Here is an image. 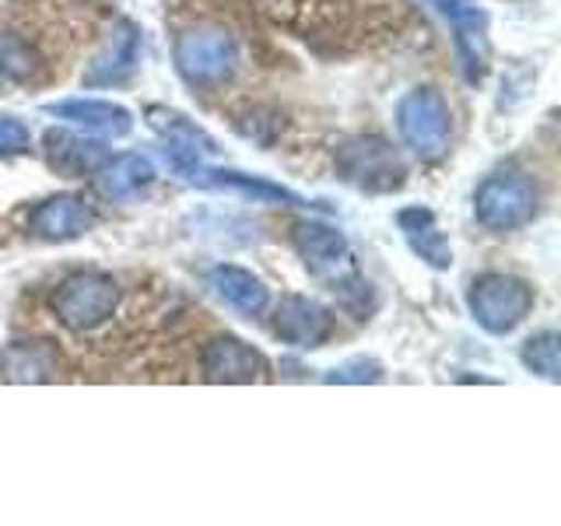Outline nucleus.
I'll use <instances>...</instances> for the list:
<instances>
[{
  "label": "nucleus",
  "instance_id": "f257e3e1",
  "mask_svg": "<svg viewBox=\"0 0 561 526\" xmlns=\"http://www.w3.org/2000/svg\"><path fill=\"white\" fill-rule=\"evenodd\" d=\"M57 316L75 330L99 327L116 306V285L102 274H78L70 277L57 295Z\"/></svg>",
  "mask_w": 561,
  "mask_h": 526
},
{
  "label": "nucleus",
  "instance_id": "f03ea898",
  "mask_svg": "<svg viewBox=\"0 0 561 526\" xmlns=\"http://www.w3.org/2000/svg\"><path fill=\"white\" fill-rule=\"evenodd\" d=\"M530 302L534 298L526 291V285L502 274L484 277L481 285H473L470 295V306L488 330H513L526 316V309H530Z\"/></svg>",
  "mask_w": 561,
  "mask_h": 526
},
{
  "label": "nucleus",
  "instance_id": "7ed1b4c3",
  "mask_svg": "<svg viewBox=\"0 0 561 526\" xmlns=\"http://www.w3.org/2000/svg\"><path fill=\"white\" fill-rule=\"evenodd\" d=\"M400 130L411 140L414 151L438 155L449 140V113L446 102L432 92H414L400 105Z\"/></svg>",
  "mask_w": 561,
  "mask_h": 526
},
{
  "label": "nucleus",
  "instance_id": "20e7f679",
  "mask_svg": "<svg viewBox=\"0 0 561 526\" xmlns=\"http://www.w3.org/2000/svg\"><path fill=\"white\" fill-rule=\"evenodd\" d=\"M478 215L491 228H513L534 215V193L523 180H488L478 193Z\"/></svg>",
  "mask_w": 561,
  "mask_h": 526
},
{
  "label": "nucleus",
  "instance_id": "39448f33",
  "mask_svg": "<svg viewBox=\"0 0 561 526\" xmlns=\"http://www.w3.org/2000/svg\"><path fill=\"white\" fill-rule=\"evenodd\" d=\"M180 64L193 81H218L228 75V67L236 64L232 43L218 32L186 35L180 43Z\"/></svg>",
  "mask_w": 561,
  "mask_h": 526
},
{
  "label": "nucleus",
  "instance_id": "423d86ee",
  "mask_svg": "<svg viewBox=\"0 0 561 526\" xmlns=\"http://www.w3.org/2000/svg\"><path fill=\"white\" fill-rule=\"evenodd\" d=\"M327 330H330L327 312L306 302V298H288L277 312V333L298 347H316L327 338Z\"/></svg>",
  "mask_w": 561,
  "mask_h": 526
},
{
  "label": "nucleus",
  "instance_id": "0eeeda50",
  "mask_svg": "<svg viewBox=\"0 0 561 526\" xmlns=\"http://www.w3.org/2000/svg\"><path fill=\"white\" fill-rule=\"evenodd\" d=\"M204 373L207 379H253L263 373V358L239 341H218L207 347L204 355Z\"/></svg>",
  "mask_w": 561,
  "mask_h": 526
},
{
  "label": "nucleus",
  "instance_id": "6e6552de",
  "mask_svg": "<svg viewBox=\"0 0 561 526\" xmlns=\"http://www.w3.org/2000/svg\"><path fill=\"white\" fill-rule=\"evenodd\" d=\"M298 250H302V256L320 274H333L347 263V245L337 232H330V228H316V225L302 228V232H298Z\"/></svg>",
  "mask_w": 561,
  "mask_h": 526
},
{
  "label": "nucleus",
  "instance_id": "1a4fd4ad",
  "mask_svg": "<svg viewBox=\"0 0 561 526\" xmlns=\"http://www.w3.org/2000/svg\"><path fill=\"white\" fill-rule=\"evenodd\" d=\"M215 285H218V295L225 298V302L242 309V312H260L263 306H267V288H263L253 274H245L239 267L215 271Z\"/></svg>",
  "mask_w": 561,
  "mask_h": 526
},
{
  "label": "nucleus",
  "instance_id": "9d476101",
  "mask_svg": "<svg viewBox=\"0 0 561 526\" xmlns=\"http://www.w3.org/2000/svg\"><path fill=\"white\" fill-rule=\"evenodd\" d=\"M92 215H88V207L81 201H49L39 215H35V228H39L43 236H53V239H67V236H78L88 228Z\"/></svg>",
  "mask_w": 561,
  "mask_h": 526
},
{
  "label": "nucleus",
  "instance_id": "9b49d317",
  "mask_svg": "<svg viewBox=\"0 0 561 526\" xmlns=\"http://www.w3.org/2000/svg\"><path fill=\"white\" fill-rule=\"evenodd\" d=\"M53 113L75 119L88 130H102V134H123L130 127L127 113L116 110L110 102H64V105H53Z\"/></svg>",
  "mask_w": 561,
  "mask_h": 526
},
{
  "label": "nucleus",
  "instance_id": "f8f14e48",
  "mask_svg": "<svg viewBox=\"0 0 561 526\" xmlns=\"http://www.w3.org/2000/svg\"><path fill=\"white\" fill-rule=\"evenodd\" d=\"M49 155L53 165H60L70 175L92 172L102 162V151L95 145H84L81 137H67V134H49Z\"/></svg>",
  "mask_w": 561,
  "mask_h": 526
},
{
  "label": "nucleus",
  "instance_id": "ddd939ff",
  "mask_svg": "<svg viewBox=\"0 0 561 526\" xmlns=\"http://www.w3.org/2000/svg\"><path fill=\"white\" fill-rule=\"evenodd\" d=\"M148 180H151L148 162H140L137 155H123L113 162V169L105 172V190H110L113 197H130V193H137Z\"/></svg>",
  "mask_w": 561,
  "mask_h": 526
},
{
  "label": "nucleus",
  "instance_id": "4468645a",
  "mask_svg": "<svg viewBox=\"0 0 561 526\" xmlns=\"http://www.w3.org/2000/svg\"><path fill=\"white\" fill-rule=\"evenodd\" d=\"M32 75V53L18 39H0V92H8L11 84L28 81Z\"/></svg>",
  "mask_w": 561,
  "mask_h": 526
},
{
  "label": "nucleus",
  "instance_id": "2eb2a0df",
  "mask_svg": "<svg viewBox=\"0 0 561 526\" xmlns=\"http://www.w3.org/2000/svg\"><path fill=\"white\" fill-rule=\"evenodd\" d=\"M526 362H530L534 368H543L548 376H554V368H558V344H554V338L530 341V347H526Z\"/></svg>",
  "mask_w": 561,
  "mask_h": 526
},
{
  "label": "nucleus",
  "instance_id": "dca6fc26",
  "mask_svg": "<svg viewBox=\"0 0 561 526\" xmlns=\"http://www.w3.org/2000/svg\"><path fill=\"white\" fill-rule=\"evenodd\" d=\"M25 148H28V130L22 127V123L0 116V155L25 151Z\"/></svg>",
  "mask_w": 561,
  "mask_h": 526
}]
</instances>
